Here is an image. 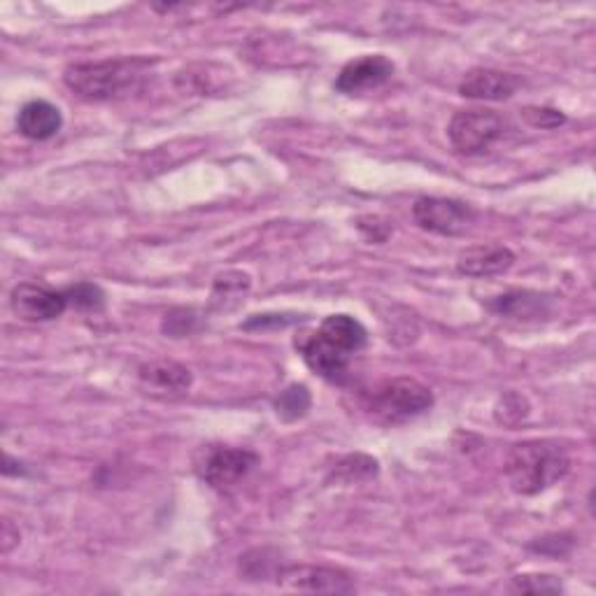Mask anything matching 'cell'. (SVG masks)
Instances as JSON below:
<instances>
[{
    "label": "cell",
    "mask_w": 596,
    "mask_h": 596,
    "mask_svg": "<svg viewBox=\"0 0 596 596\" xmlns=\"http://www.w3.org/2000/svg\"><path fill=\"white\" fill-rule=\"evenodd\" d=\"M571 457L557 440H525L511 447L506 457V475L511 488L522 496H534L564 480Z\"/></svg>",
    "instance_id": "6da1fadb"
},
{
    "label": "cell",
    "mask_w": 596,
    "mask_h": 596,
    "mask_svg": "<svg viewBox=\"0 0 596 596\" xmlns=\"http://www.w3.org/2000/svg\"><path fill=\"white\" fill-rule=\"evenodd\" d=\"M152 64L154 61L140 59V56L72 64L64 72V82L84 101H112L134 89Z\"/></svg>",
    "instance_id": "7a4b0ae2"
},
{
    "label": "cell",
    "mask_w": 596,
    "mask_h": 596,
    "mask_svg": "<svg viewBox=\"0 0 596 596\" xmlns=\"http://www.w3.org/2000/svg\"><path fill=\"white\" fill-rule=\"evenodd\" d=\"M434 394L432 389L415 378H394L385 380L368 397L370 415L385 424H401L432 410Z\"/></svg>",
    "instance_id": "3957f363"
},
{
    "label": "cell",
    "mask_w": 596,
    "mask_h": 596,
    "mask_svg": "<svg viewBox=\"0 0 596 596\" xmlns=\"http://www.w3.org/2000/svg\"><path fill=\"white\" fill-rule=\"evenodd\" d=\"M259 466V455L248 447L231 445H205L194 459V469L198 478L210 484L213 490L236 488L240 480H245Z\"/></svg>",
    "instance_id": "277c9868"
},
{
    "label": "cell",
    "mask_w": 596,
    "mask_h": 596,
    "mask_svg": "<svg viewBox=\"0 0 596 596\" xmlns=\"http://www.w3.org/2000/svg\"><path fill=\"white\" fill-rule=\"evenodd\" d=\"M506 122L494 110H461L447 126V138L461 154H482L503 136Z\"/></svg>",
    "instance_id": "5b68a950"
},
{
    "label": "cell",
    "mask_w": 596,
    "mask_h": 596,
    "mask_svg": "<svg viewBox=\"0 0 596 596\" xmlns=\"http://www.w3.org/2000/svg\"><path fill=\"white\" fill-rule=\"evenodd\" d=\"M475 210L469 203L455 198L424 196L413 205V219L420 229L436 236H461L473 227Z\"/></svg>",
    "instance_id": "8992f818"
},
{
    "label": "cell",
    "mask_w": 596,
    "mask_h": 596,
    "mask_svg": "<svg viewBox=\"0 0 596 596\" xmlns=\"http://www.w3.org/2000/svg\"><path fill=\"white\" fill-rule=\"evenodd\" d=\"M12 312L24 322H51L68 308L66 291H56L45 285L22 283L10 294Z\"/></svg>",
    "instance_id": "52a82bcc"
},
{
    "label": "cell",
    "mask_w": 596,
    "mask_h": 596,
    "mask_svg": "<svg viewBox=\"0 0 596 596\" xmlns=\"http://www.w3.org/2000/svg\"><path fill=\"white\" fill-rule=\"evenodd\" d=\"M277 583L283 589L310 594H349L357 589L345 571L329 566H289L277 573Z\"/></svg>",
    "instance_id": "ba28073f"
},
{
    "label": "cell",
    "mask_w": 596,
    "mask_h": 596,
    "mask_svg": "<svg viewBox=\"0 0 596 596\" xmlns=\"http://www.w3.org/2000/svg\"><path fill=\"white\" fill-rule=\"evenodd\" d=\"M296 349L301 352L306 366L329 382H343L347 376L349 354L329 343L320 331L301 333L296 339Z\"/></svg>",
    "instance_id": "9c48e42d"
},
{
    "label": "cell",
    "mask_w": 596,
    "mask_h": 596,
    "mask_svg": "<svg viewBox=\"0 0 596 596\" xmlns=\"http://www.w3.org/2000/svg\"><path fill=\"white\" fill-rule=\"evenodd\" d=\"M394 74V64H391L382 54L359 56L343 66V70L335 78V91L345 93V96H357L373 89H380Z\"/></svg>",
    "instance_id": "30bf717a"
},
{
    "label": "cell",
    "mask_w": 596,
    "mask_h": 596,
    "mask_svg": "<svg viewBox=\"0 0 596 596\" xmlns=\"http://www.w3.org/2000/svg\"><path fill=\"white\" fill-rule=\"evenodd\" d=\"M552 296L538 294V291H527V289H515L506 291L488 303V308L498 314L506 317V320L515 322H538L546 320V317L552 314Z\"/></svg>",
    "instance_id": "8fae6325"
},
{
    "label": "cell",
    "mask_w": 596,
    "mask_h": 596,
    "mask_svg": "<svg viewBox=\"0 0 596 596\" xmlns=\"http://www.w3.org/2000/svg\"><path fill=\"white\" fill-rule=\"evenodd\" d=\"M519 80L511 72H501L492 68H475L466 72L459 84V93L463 99L473 101H506L517 91Z\"/></svg>",
    "instance_id": "7c38bea8"
},
{
    "label": "cell",
    "mask_w": 596,
    "mask_h": 596,
    "mask_svg": "<svg viewBox=\"0 0 596 596\" xmlns=\"http://www.w3.org/2000/svg\"><path fill=\"white\" fill-rule=\"evenodd\" d=\"M61 126H64L61 110L47 101H31L19 110L16 128L19 134L28 140H35V142L49 140L59 134Z\"/></svg>",
    "instance_id": "4fadbf2b"
},
{
    "label": "cell",
    "mask_w": 596,
    "mask_h": 596,
    "mask_svg": "<svg viewBox=\"0 0 596 596\" xmlns=\"http://www.w3.org/2000/svg\"><path fill=\"white\" fill-rule=\"evenodd\" d=\"M515 264V254L508 248L488 245V248H471L459 254L457 271L469 277H494L511 271Z\"/></svg>",
    "instance_id": "5bb4252c"
},
{
    "label": "cell",
    "mask_w": 596,
    "mask_h": 596,
    "mask_svg": "<svg viewBox=\"0 0 596 596\" xmlns=\"http://www.w3.org/2000/svg\"><path fill=\"white\" fill-rule=\"evenodd\" d=\"M140 382L149 389H157L161 394H184L190 391L194 378L192 370L177 362H149L140 366Z\"/></svg>",
    "instance_id": "9a60e30c"
},
{
    "label": "cell",
    "mask_w": 596,
    "mask_h": 596,
    "mask_svg": "<svg viewBox=\"0 0 596 596\" xmlns=\"http://www.w3.org/2000/svg\"><path fill=\"white\" fill-rule=\"evenodd\" d=\"M317 331H320L329 343L347 352L349 357L364 349L368 343V331L359 320H354L352 314H329Z\"/></svg>",
    "instance_id": "2e32d148"
},
{
    "label": "cell",
    "mask_w": 596,
    "mask_h": 596,
    "mask_svg": "<svg viewBox=\"0 0 596 596\" xmlns=\"http://www.w3.org/2000/svg\"><path fill=\"white\" fill-rule=\"evenodd\" d=\"M250 275L240 273V271H231L224 273L215 279V289H213V303L221 306V308H233L238 306L245 294L250 291Z\"/></svg>",
    "instance_id": "e0dca14e"
},
{
    "label": "cell",
    "mask_w": 596,
    "mask_h": 596,
    "mask_svg": "<svg viewBox=\"0 0 596 596\" xmlns=\"http://www.w3.org/2000/svg\"><path fill=\"white\" fill-rule=\"evenodd\" d=\"M273 405H275V413L285 422H296L308 415L312 397L306 385H289L287 389L279 391V397L275 399Z\"/></svg>",
    "instance_id": "ac0fdd59"
},
{
    "label": "cell",
    "mask_w": 596,
    "mask_h": 596,
    "mask_svg": "<svg viewBox=\"0 0 596 596\" xmlns=\"http://www.w3.org/2000/svg\"><path fill=\"white\" fill-rule=\"evenodd\" d=\"M378 473V461L370 459L366 455H349L345 457L339 466H335L333 475L343 480V482H359V480H368Z\"/></svg>",
    "instance_id": "d6986e66"
},
{
    "label": "cell",
    "mask_w": 596,
    "mask_h": 596,
    "mask_svg": "<svg viewBox=\"0 0 596 596\" xmlns=\"http://www.w3.org/2000/svg\"><path fill=\"white\" fill-rule=\"evenodd\" d=\"M68 296V306L78 308V310H101L105 306V294L99 285L91 283H80L64 289Z\"/></svg>",
    "instance_id": "ffe728a7"
},
{
    "label": "cell",
    "mask_w": 596,
    "mask_h": 596,
    "mask_svg": "<svg viewBox=\"0 0 596 596\" xmlns=\"http://www.w3.org/2000/svg\"><path fill=\"white\" fill-rule=\"evenodd\" d=\"M513 587L519 592H548L559 594L564 587L552 575H517L513 581Z\"/></svg>",
    "instance_id": "44dd1931"
},
{
    "label": "cell",
    "mask_w": 596,
    "mask_h": 596,
    "mask_svg": "<svg viewBox=\"0 0 596 596\" xmlns=\"http://www.w3.org/2000/svg\"><path fill=\"white\" fill-rule=\"evenodd\" d=\"M196 324V317L192 310H173L171 314H165L163 320V331L173 339H182V335L192 333Z\"/></svg>",
    "instance_id": "7402d4cb"
},
{
    "label": "cell",
    "mask_w": 596,
    "mask_h": 596,
    "mask_svg": "<svg viewBox=\"0 0 596 596\" xmlns=\"http://www.w3.org/2000/svg\"><path fill=\"white\" fill-rule=\"evenodd\" d=\"M522 115H525V119L536 128H554V126H562L566 122L562 112L552 110V107H527L525 112H522Z\"/></svg>",
    "instance_id": "603a6c76"
},
{
    "label": "cell",
    "mask_w": 596,
    "mask_h": 596,
    "mask_svg": "<svg viewBox=\"0 0 596 596\" xmlns=\"http://www.w3.org/2000/svg\"><path fill=\"white\" fill-rule=\"evenodd\" d=\"M515 405H511V397L501 399L498 408H496V420L503 422V424H511V415H515V424H519L522 420H525L529 415V408L525 405V399H522L519 394H515Z\"/></svg>",
    "instance_id": "cb8c5ba5"
},
{
    "label": "cell",
    "mask_w": 596,
    "mask_h": 596,
    "mask_svg": "<svg viewBox=\"0 0 596 596\" xmlns=\"http://www.w3.org/2000/svg\"><path fill=\"white\" fill-rule=\"evenodd\" d=\"M291 322H296V320L287 314H254L250 322L242 324V329L252 331V329H268V326H287Z\"/></svg>",
    "instance_id": "d4e9b609"
},
{
    "label": "cell",
    "mask_w": 596,
    "mask_h": 596,
    "mask_svg": "<svg viewBox=\"0 0 596 596\" xmlns=\"http://www.w3.org/2000/svg\"><path fill=\"white\" fill-rule=\"evenodd\" d=\"M19 538H22L19 529L12 525L10 519H3V529H0V540H3V554H10L12 548L19 546Z\"/></svg>",
    "instance_id": "484cf974"
}]
</instances>
